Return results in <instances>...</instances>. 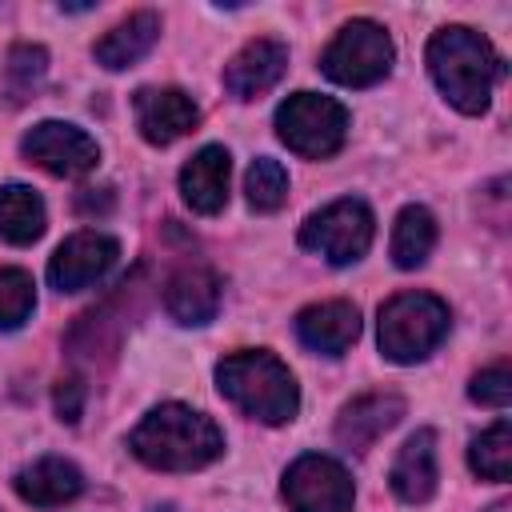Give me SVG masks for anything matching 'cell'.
Here are the masks:
<instances>
[{
  "label": "cell",
  "instance_id": "f1b7e54d",
  "mask_svg": "<svg viewBox=\"0 0 512 512\" xmlns=\"http://www.w3.org/2000/svg\"><path fill=\"white\" fill-rule=\"evenodd\" d=\"M488 512H508V504H492V508H488Z\"/></svg>",
  "mask_w": 512,
  "mask_h": 512
},
{
  "label": "cell",
  "instance_id": "9c48e42d",
  "mask_svg": "<svg viewBox=\"0 0 512 512\" xmlns=\"http://www.w3.org/2000/svg\"><path fill=\"white\" fill-rule=\"evenodd\" d=\"M20 152L44 168L48 176H60V180H72V176H84L100 164V148L96 140L76 128V124H64V120H40L28 128V136L20 140Z\"/></svg>",
  "mask_w": 512,
  "mask_h": 512
},
{
  "label": "cell",
  "instance_id": "8992f818",
  "mask_svg": "<svg viewBox=\"0 0 512 512\" xmlns=\"http://www.w3.org/2000/svg\"><path fill=\"white\" fill-rule=\"evenodd\" d=\"M276 136L308 160H324L344 148L348 136V108L332 96L296 92L276 108Z\"/></svg>",
  "mask_w": 512,
  "mask_h": 512
},
{
  "label": "cell",
  "instance_id": "4316f807",
  "mask_svg": "<svg viewBox=\"0 0 512 512\" xmlns=\"http://www.w3.org/2000/svg\"><path fill=\"white\" fill-rule=\"evenodd\" d=\"M80 412H84V384H80L76 376H68V380L56 384V416H60L64 424H76Z\"/></svg>",
  "mask_w": 512,
  "mask_h": 512
},
{
  "label": "cell",
  "instance_id": "603a6c76",
  "mask_svg": "<svg viewBox=\"0 0 512 512\" xmlns=\"http://www.w3.org/2000/svg\"><path fill=\"white\" fill-rule=\"evenodd\" d=\"M244 192H248V204L256 212H276L288 200V172H284V164L272 160V156L252 160V168L244 176Z\"/></svg>",
  "mask_w": 512,
  "mask_h": 512
},
{
  "label": "cell",
  "instance_id": "7402d4cb",
  "mask_svg": "<svg viewBox=\"0 0 512 512\" xmlns=\"http://www.w3.org/2000/svg\"><path fill=\"white\" fill-rule=\"evenodd\" d=\"M468 464L480 480H496L504 484L512 476V424L508 420H496L492 428H484L472 448H468Z\"/></svg>",
  "mask_w": 512,
  "mask_h": 512
},
{
  "label": "cell",
  "instance_id": "83f0119b",
  "mask_svg": "<svg viewBox=\"0 0 512 512\" xmlns=\"http://www.w3.org/2000/svg\"><path fill=\"white\" fill-rule=\"evenodd\" d=\"M76 208H80V212H96V208H100V212H108V208H112V196L104 192V196L96 200V196H92V188H88V192L76 200Z\"/></svg>",
  "mask_w": 512,
  "mask_h": 512
},
{
  "label": "cell",
  "instance_id": "52a82bcc",
  "mask_svg": "<svg viewBox=\"0 0 512 512\" xmlns=\"http://www.w3.org/2000/svg\"><path fill=\"white\" fill-rule=\"evenodd\" d=\"M372 232H376V220H372V208L364 200H332L324 204L320 212H312L304 224H300V244L316 256H324L328 264H356L368 244H372Z\"/></svg>",
  "mask_w": 512,
  "mask_h": 512
},
{
  "label": "cell",
  "instance_id": "ac0fdd59",
  "mask_svg": "<svg viewBox=\"0 0 512 512\" xmlns=\"http://www.w3.org/2000/svg\"><path fill=\"white\" fill-rule=\"evenodd\" d=\"M164 308L176 324H208L220 308V276L200 264L172 272L164 284Z\"/></svg>",
  "mask_w": 512,
  "mask_h": 512
},
{
  "label": "cell",
  "instance_id": "5bb4252c",
  "mask_svg": "<svg viewBox=\"0 0 512 512\" xmlns=\"http://www.w3.org/2000/svg\"><path fill=\"white\" fill-rule=\"evenodd\" d=\"M404 416V396L396 392H364L356 400H348L336 416V440L352 452L372 448L392 424H400Z\"/></svg>",
  "mask_w": 512,
  "mask_h": 512
},
{
  "label": "cell",
  "instance_id": "30bf717a",
  "mask_svg": "<svg viewBox=\"0 0 512 512\" xmlns=\"http://www.w3.org/2000/svg\"><path fill=\"white\" fill-rule=\"evenodd\" d=\"M116 256H120V244L112 236H104V232H76V236H68L52 252L48 280H52L56 292H84V288L100 284L112 272Z\"/></svg>",
  "mask_w": 512,
  "mask_h": 512
},
{
  "label": "cell",
  "instance_id": "ffe728a7",
  "mask_svg": "<svg viewBox=\"0 0 512 512\" xmlns=\"http://www.w3.org/2000/svg\"><path fill=\"white\" fill-rule=\"evenodd\" d=\"M48 216H44V200L28 188V184H4L0 188V236L16 248L40 240Z\"/></svg>",
  "mask_w": 512,
  "mask_h": 512
},
{
  "label": "cell",
  "instance_id": "3957f363",
  "mask_svg": "<svg viewBox=\"0 0 512 512\" xmlns=\"http://www.w3.org/2000/svg\"><path fill=\"white\" fill-rule=\"evenodd\" d=\"M216 388L260 424H288L300 408V388L288 364L264 348L232 352L216 364Z\"/></svg>",
  "mask_w": 512,
  "mask_h": 512
},
{
  "label": "cell",
  "instance_id": "484cf974",
  "mask_svg": "<svg viewBox=\"0 0 512 512\" xmlns=\"http://www.w3.org/2000/svg\"><path fill=\"white\" fill-rule=\"evenodd\" d=\"M48 68V52L40 44H16L12 56H8V76H12V88L16 92H28Z\"/></svg>",
  "mask_w": 512,
  "mask_h": 512
},
{
  "label": "cell",
  "instance_id": "8fae6325",
  "mask_svg": "<svg viewBox=\"0 0 512 512\" xmlns=\"http://www.w3.org/2000/svg\"><path fill=\"white\" fill-rule=\"evenodd\" d=\"M136 128L148 144H172L180 136H188L196 124H200V108L188 92L180 88H140L136 100Z\"/></svg>",
  "mask_w": 512,
  "mask_h": 512
},
{
  "label": "cell",
  "instance_id": "277c9868",
  "mask_svg": "<svg viewBox=\"0 0 512 512\" xmlns=\"http://www.w3.org/2000/svg\"><path fill=\"white\" fill-rule=\"evenodd\" d=\"M452 312L432 292H396L380 308V352L392 364H416L440 348Z\"/></svg>",
  "mask_w": 512,
  "mask_h": 512
},
{
  "label": "cell",
  "instance_id": "d4e9b609",
  "mask_svg": "<svg viewBox=\"0 0 512 512\" xmlns=\"http://www.w3.org/2000/svg\"><path fill=\"white\" fill-rule=\"evenodd\" d=\"M468 396L476 404H484V408H508V400H512V372H508V364H492V368L476 372L472 384H468Z\"/></svg>",
  "mask_w": 512,
  "mask_h": 512
},
{
  "label": "cell",
  "instance_id": "2e32d148",
  "mask_svg": "<svg viewBox=\"0 0 512 512\" xmlns=\"http://www.w3.org/2000/svg\"><path fill=\"white\" fill-rule=\"evenodd\" d=\"M436 480H440V468H436V432L432 428H420L396 452L392 472H388V484H392V492L404 504H424V500H432Z\"/></svg>",
  "mask_w": 512,
  "mask_h": 512
},
{
  "label": "cell",
  "instance_id": "d6986e66",
  "mask_svg": "<svg viewBox=\"0 0 512 512\" xmlns=\"http://www.w3.org/2000/svg\"><path fill=\"white\" fill-rule=\"evenodd\" d=\"M156 40H160V16H156V12H148V8H140V12L124 16L116 28H108V32L96 40L92 56H96V64H104V68L120 72V68H128V64L144 60V56L152 52V44H156Z\"/></svg>",
  "mask_w": 512,
  "mask_h": 512
},
{
  "label": "cell",
  "instance_id": "cb8c5ba5",
  "mask_svg": "<svg viewBox=\"0 0 512 512\" xmlns=\"http://www.w3.org/2000/svg\"><path fill=\"white\" fill-rule=\"evenodd\" d=\"M36 308V284L24 268H0V332L20 328Z\"/></svg>",
  "mask_w": 512,
  "mask_h": 512
},
{
  "label": "cell",
  "instance_id": "6da1fadb",
  "mask_svg": "<svg viewBox=\"0 0 512 512\" xmlns=\"http://www.w3.org/2000/svg\"><path fill=\"white\" fill-rule=\"evenodd\" d=\"M128 448L156 472H196L224 452V436L204 412L188 404H160L132 428Z\"/></svg>",
  "mask_w": 512,
  "mask_h": 512
},
{
  "label": "cell",
  "instance_id": "9a60e30c",
  "mask_svg": "<svg viewBox=\"0 0 512 512\" xmlns=\"http://www.w3.org/2000/svg\"><path fill=\"white\" fill-rule=\"evenodd\" d=\"M228 176H232V156L220 144H204L184 168H180V196L192 212L216 216L228 204Z\"/></svg>",
  "mask_w": 512,
  "mask_h": 512
},
{
  "label": "cell",
  "instance_id": "ba28073f",
  "mask_svg": "<svg viewBox=\"0 0 512 512\" xmlns=\"http://www.w3.org/2000/svg\"><path fill=\"white\" fill-rule=\"evenodd\" d=\"M280 492L292 512H352V500H356L348 468L320 452L292 460Z\"/></svg>",
  "mask_w": 512,
  "mask_h": 512
},
{
  "label": "cell",
  "instance_id": "44dd1931",
  "mask_svg": "<svg viewBox=\"0 0 512 512\" xmlns=\"http://www.w3.org/2000/svg\"><path fill=\"white\" fill-rule=\"evenodd\" d=\"M436 248V216L424 204L400 208L392 224V260L396 268H420Z\"/></svg>",
  "mask_w": 512,
  "mask_h": 512
},
{
  "label": "cell",
  "instance_id": "7c38bea8",
  "mask_svg": "<svg viewBox=\"0 0 512 512\" xmlns=\"http://www.w3.org/2000/svg\"><path fill=\"white\" fill-rule=\"evenodd\" d=\"M284 68H288V48L272 36H260V40H248L224 64V88L236 100H256V96H264L268 88L280 84Z\"/></svg>",
  "mask_w": 512,
  "mask_h": 512
},
{
  "label": "cell",
  "instance_id": "4fadbf2b",
  "mask_svg": "<svg viewBox=\"0 0 512 512\" xmlns=\"http://www.w3.org/2000/svg\"><path fill=\"white\" fill-rule=\"evenodd\" d=\"M296 336L304 348L324 356H344L360 336V308L352 300H324L308 304L296 316Z\"/></svg>",
  "mask_w": 512,
  "mask_h": 512
},
{
  "label": "cell",
  "instance_id": "5b68a950",
  "mask_svg": "<svg viewBox=\"0 0 512 512\" xmlns=\"http://www.w3.org/2000/svg\"><path fill=\"white\" fill-rule=\"evenodd\" d=\"M392 60H396L392 36L376 20H348L324 48L320 68L328 80L344 88H372L392 72Z\"/></svg>",
  "mask_w": 512,
  "mask_h": 512
},
{
  "label": "cell",
  "instance_id": "e0dca14e",
  "mask_svg": "<svg viewBox=\"0 0 512 512\" xmlns=\"http://www.w3.org/2000/svg\"><path fill=\"white\" fill-rule=\"evenodd\" d=\"M16 496L24 504H36V508H60V504H72L80 492H84V476L72 460L64 456H40L32 460L28 468L16 472Z\"/></svg>",
  "mask_w": 512,
  "mask_h": 512
},
{
  "label": "cell",
  "instance_id": "7a4b0ae2",
  "mask_svg": "<svg viewBox=\"0 0 512 512\" xmlns=\"http://www.w3.org/2000/svg\"><path fill=\"white\" fill-rule=\"evenodd\" d=\"M424 60H428V72H432L436 88L444 92V100H448L456 112H464V116H480V112L488 108L492 84H496L500 72H504L496 48H492L480 32H472V28H464V24L440 28V32L428 40Z\"/></svg>",
  "mask_w": 512,
  "mask_h": 512
}]
</instances>
